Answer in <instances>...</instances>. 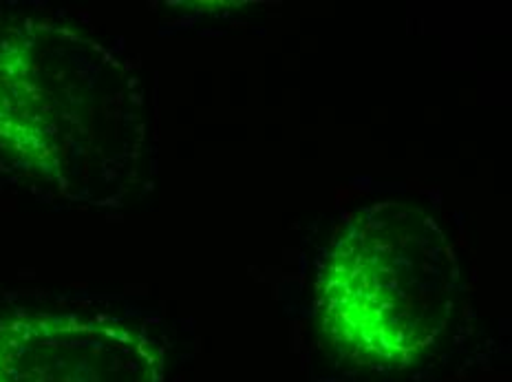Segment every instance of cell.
Masks as SVG:
<instances>
[{
  "label": "cell",
  "mask_w": 512,
  "mask_h": 382,
  "mask_svg": "<svg viewBox=\"0 0 512 382\" xmlns=\"http://www.w3.org/2000/svg\"><path fill=\"white\" fill-rule=\"evenodd\" d=\"M144 323L100 310L0 314V382H162Z\"/></svg>",
  "instance_id": "7a4b0ae2"
},
{
  "label": "cell",
  "mask_w": 512,
  "mask_h": 382,
  "mask_svg": "<svg viewBox=\"0 0 512 382\" xmlns=\"http://www.w3.org/2000/svg\"><path fill=\"white\" fill-rule=\"evenodd\" d=\"M137 78L98 40L27 20L0 34V157L64 195L126 186L142 148Z\"/></svg>",
  "instance_id": "6da1fadb"
}]
</instances>
